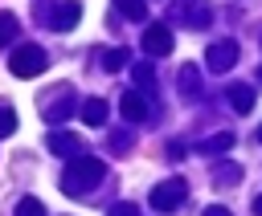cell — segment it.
Masks as SVG:
<instances>
[{
	"instance_id": "44dd1931",
	"label": "cell",
	"mask_w": 262,
	"mask_h": 216,
	"mask_svg": "<svg viewBox=\"0 0 262 216\" xmlns=\"http://www.w3.org/2000/svg\"><path fill=\"white\" fill-rule=\"evenodd\" d=\"M12 37H16V16H12V12H0V49H4Z\"/></svg>"
},
{
	"instance_id": "ffe728a7",
	"label": "cell",
	"mask_w": 262,
	"mask_h": 216,
	"mask_svg": "<svg viewBox=\"0 0 262 216\" xmlns=\"http://www.w3.org/2000/svg\"><path fill=\"white\" fill-rule=\"evenodd\" d=\"M16 216H45V204H41L37 196H25V200L16 204Z\"/></svg>"
},
{
	"instance_id": "cb8c5ba5",
	"label": "cell",
	"mask_w": 262,
	"mask_h": 216,
	"mask_svg": "<svg viewBox=\"0 0 262 216\" xmlns=\"http://www.w3.org/2000/svg\"><path fill=\"white\" fill-rule=\"evenodd\" d=\"M164 155H168V159H184V147H180V143H168Z\"/></svg>"
},
{
	"instance_id": "4fadbf2b",
	"label": "cell",
	"mask_w": 262,
	"mask_h": 216,
	"mask_svg": "<svg viewBox=\"0 0 262 216\" xmlns=\"http://www.w3.org/2000/svg\"><path fill=\"white\" fill-rule=\"evenodd\" d=\"M196 151H201V155H221V151H233V134H229V130H221V134L205 139Z\"/></svg>"
},
{
	"instance_id": "7c38bea8",
	"label": "cell",
	"mask_w": 262,
	"mask_h": 216,
	"mask_svg": "<svg viewBox=\"0 0 262 216\" xmlns=\"http://www.w3.org/2000/svg\"><path fill=\"white\" fill-rule=\"evenodd\" d=\"M82 122L106 126V102H102V98H86V102H82Z\"/></svg>"
},
{
	"instance_id": "6da1fadb",
	"label": "cell",
	"mask_w": 262,
	"mask_h": 216,
	"mask_svg": "<svg viewBox=\"0 0 262 216\" xmlns=\"http://www.w3.org/2000/svg\"><path fill=\"white\" fill-rule=\"evenodd\" d=\"M102 159H94V155H78V159H70V167H66V175H61V192L66 196H82V192H90L98 179H102Z\"/></svg>"
},
{
	"instance_id": "ac0fdd59",
	"label": "cell",
	"mask_w": 262,
	"mask_h": 216,
	"mask_svg": "<svg viewBox=\"0 0 262 216\" xmlns=\"http://www.w3.org/2000/svg\"><path fill=\"white\" fill-rule=\"evenodd\" d=\"M131 77H135V86H139V90H151V86H156V73H151V65H143V61L131 69Z\"/></svg>"
},
{
	"instance_id": "d6986e66",
	"label": "cell",
	"mask_w": 262,
	"mask_h": 216,
	"mask_svg": "<svg viewBox=\"0 0 262 216\" xmlns=\"http://www.w3.org/2000/svg\"><path fill=\"white\" fill-rule=\"evenodd\" d=\"M196 77H201V69H196V65H184V69H180V90H184L188 98L196 94Z\"/></svg>"
},
{
	"instance_id": "d4e9b609",
	"label": "cell",
	"mask_w": 262,
	"mask_h": 216,
	"mask_svg": "<svg viewBox=\"0 0 262 216\" xmlns=\"http://www.w3.org/2000/svg\"><path fill=\"white\" fill-rule=\"evenodd\" d=\"M205 216H233V212H229V208H221V204H209V208H205Z\"/></svg>"
},
{
	"instance_id": "8992f818",
	"label": "cell",
	"mask_w": 262,
	"mask_h": 216,
	"mask_svg": "<svg viewBox=\"0 0 262 216\" xmlns=\"http://www.w3.org/2000/svg\"><path fill=\"white\" fill-rule=\"evenodd\" d=\"M41 12H45V24H49V29H57V33H70V29L82 20V4H78V0H61V4L41 8Z\"/></svg>"
},
{
	"instance_id": "484cf974",
	"label": "cell",
	"mask_w": 262,
	"mask_h": 216,
	"mask_svg": "<svg viewBox=\"0 0 262 216\" xmlns=\"http://www.w3.org/2000/svg\"><path fill=\"white\" fill-rule=\"evenodd\" d=\"M254 212H258V216H262V196H254Z\"/></svg>"
},
{
	"instance_id": "ba28073f",
	"label": "cell",
	"mask_w": 262,
	"mask_h": 216,
	"mask_svg": "<svg viewBox=\"0 0 262 216\" xmlns=\"http://www.w3.org/2000/svg\"><path fill=\"white\" fill-rule=\"evenodd\" d=\"M237 41H213L209 45V53H205V65L213 69V73H225L229 65H237Z\"/></svg>"
},
{
	"instance_id": "30bf717a",
	"label": "cell",
	"mask_w": 262,
	"mask_h": 216,
	"mask_svg": "<svg viewBox=\"0 0 262 216\" xmlns=\"http://www.w3.org/2000/svg\"><path fill=\"white\" fill-rule=\"evenodd\" d=\"M119 110H123V118H127L131 126L147 118V102H143V94H139V90H127V94H123V102H119Z\"/></svg>"
},
{
	"instance_id": "2e32d148",
	"label": "cell",
	"mask_w": 262,
	"mask_h": 216,
	"mask_svg": "<svg viewBox=\"0 0 262 216\" xmlns=\"http://www.w3.org/2000/svg\"><path fill=\"white\" fill-rule=\"evenodd\" d=\"M237 179H242V167L237 163H221L213 171V183H237Z\"/></svg>"
},
{
	"instance_id": "4316f807",
	"label": "cell",
	"mask_w": 262,
	"mask_h": 216,
	"mask_svg": "<svg viewBox=\"0 0 262 216\" xmlns=\"http://www.w3.org/2000/svg\"><path fill=\"white\" fill-rule=\"evenodd\" d=\"M258 143H262V126H258Z\"/></svg>"
},
{
	"instance_id": "603a6c76",
	"label": "cell",
	"mask_w": 262,
	"mask_h": 216,
	"mask_svg": "<svg viewBox=\"0 0 262 216\" xmlns=\"http://www.w3.org/2000/svg\"><path fill=\"white\" fill-rule=\"evenodd\" d=\"M106 216H139V208L131 204V200H119V204H111V212Z\"/></svg>"
},
{
	"instance_id": "e0dca14e",
	"label": "cell",
	"mask_w": 262,
	"mask_h": 216,
	"mask_svg": "<svg viewBox=\"0 0 262 216\" xmlns=\"http://www.w3.org/2000/svg\"><path fill=\"white\" fill-rule=\"evenodd\" d=\"M12 130H16V110L8 102H0V139H8Z\"/></svg>"
},
{
	"instance_id": "52a82bcc",
	"label": "cell",
	"mask_w": 262,
	"mask_h": 216,
	"mask_svg": "<svg viewBox=\"0 0 262 216\" xmlns=\"http://www.w3.org/2000/svg\"><path fill=\"white\" fill-rule=\"evenodd\" d=\"M172 49H176V37H172L168 20H164V24H147V29H143V53H147V57H168Z\"/></svg>"
},
{
	"instance_id": "3957f363",
	"label": "cell",
	"mask_w": 262,
	"mask_h": 216,
	"mask_svg": "<svg viewBox=\"0 0 262 216\" xmlns=\"http://www.w3.org/2000/svg\"><path fill=\"white\" fill-rule=\"evenodd\" d=\"M74 106H78V98H74V86H53L49 90V98L41 102V114H45V122H66L70 114H74Z\"/></svg>"
},
{
	"instance_id": "9c48e42d",
	"label": "cell",
	"mask_w": 262,
	"mask_h": 216,
	"mask_svg": "<svg viewBox=\"0 0 262 216\" xmlns=\"http://www.w3.org/2000/svg\"><path fill=\"white\" fill-rule=\"evenodd\" d=\"M49 151L61 155V159H78V155H82V139L70 134V130H53V134H49Z\"/></svg>"
},
{
	"instance_id": "5b68a950",
	"label": "cell",
	"mask_w": 262,
	"mask_h": 216,
	"mask_svg": "<svg viewBox=\"0 0 262 216\" xmlns=\"http://www.w3.org/2000/svg\"><path fill=\"white\" fill-rule=\"evenodd\" d=\"M172 16H176V24H188V29H209L213 8H209V0H172Z\"/></svg>"
},
{
	"instance_id": "7a4b0ae2",
	"label": "cell",
	"mask_w": 262,
	"mask_h": 216,
	"mask_svg": "<svg viewBox=\"0 0 262 216\" xmlns=\"http://www.w3.org/2000/svg\"><path fill=\"white\" fill-rule=\"evenodd\" d=\"M8 69H12L16 77H37V73L49 69V53H45L41 45H20V49L8 57Z\"/></svg>"
},
{
	"instance_id": "277c9868",
	"label": "cell",
	"mask_w": 262,
	"mask_h": 216,
	"mask_svg": "<svg viewBox=\"0 0 262 216\" xmlns=\"http://www.w3.org/2000/svg\"><path fill=\"white\" fill-rule=\"evenodd\" d=\"M184 200H188V183H184L180 175H176V179H164V183L151 187V208H156V212H176Z\"/></svg>"
},
{
	"instance_id": "9a60e30c",
	"label": "cell",
	"mask_w": 262,
	"mask_h": 216,
	"mask_svg": "<svg viewBox=\"0 0 262 216\" xmlns=\"http://www.w3.org/2000/svg\"><path fill=\"white\" fill-rule=\"evenodd\" d=\"M127 49H111V53H102V69L106 73H119V69H127Z\"/></svg>"
},
{
	"instance_id": "8fae6325",
	"label": "cell",
	"mask_w": 262,
	"mask_h": 216,
	"mask_svg": "<svg viewBox=\"0 0 262 216\" xmlns=\"http://www.w3.org/2000/svg\"><path fill=\"white\" fill-rule=\"evenodd\" d=\"M225 102H229L237 114H250V110H254V90H250L246 82H233V86L225 90Z\"/></svg>"
},
{
	"instance_id": "83f0119b",
	"label": "cell",
	"mask_w": 262,
	"mask_h": 216,
	"mask_svg": "<svg viewBox=\"0 0 262 216\" xmlns=\"http://www.w3.org/2000/svg\"><path fill=\"white\" fill-rule=\"evenodd\" d=\"M258 77H262V65H258Z\"/></svg>"
},
{
	"instance_id": "5bb4252c",
	"label": "cell",
	"mask_w": 262,
	"mask_h": 216,
	"mask_svg": "<svg viewBox=\"0 0 262 216\" xmlns=\"http://www.w3.org/2000/svg\"><path fill=\"white\" fill-rule=\"evenodd\" d=\"M115 8H119V16H127V20H143V16H147V4H143V0H115Z\"/></svg>"
},
{
	"instance_id": "7402d4cb",
	"label": "cell",
	"mask_w": 262,
	"mask_h": 216,
	"mask_svg": "<svg viewBox=\"0 0 262 216\" xmlns=\"http://www.w3.org/2000/svg\"><path fill=\"white\" fill-rule=\"evenodd\" d=\"M106 139H111V147H115V151H127V147H131V130H111Z\"/></svg>"
}]
</instances>
